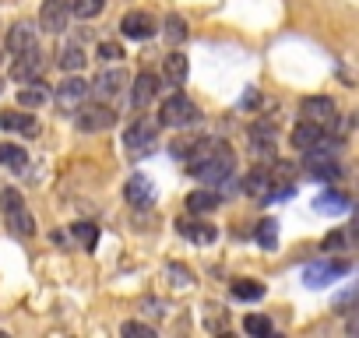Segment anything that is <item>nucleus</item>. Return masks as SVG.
Wrapping results in <instances>:
<instances>
[{
	"mask_svg": "<svg viewBox=\"0 0 359 338\" xmlns=\"http://www.w3.org/2000/svg\"><path fill=\"white\" fill-rule=\"evenodd\" d=\"M180 233H184L191 243H215L219 229L212 222H180Z\"/></svg>",
	"mask_w": 359,
	"mask_h": 338,
	"instance_id": "20",
	"label": "nucleus"
},
{
	"mask_svg": "<svg viewBox=\"0 0 359 338\" xmlns=\"http://www.w3.org/2000/svg\"><path fill=\"white\" fill-rule=\"evenodd\" d=\"M299 113H303V120H317V123H327L331 116H338L331 95H306L299 102Z\"/></svg>",
	"mask_w": 359,
	"mask_h": 338,
	"instance_id": "11",
	"label": "nucleus"
},
{
	"mask_svg": "<svg viewBox=\"0 0 359 338\" xmlns=\"http://www.w3.org/2000/svg\"><path fill=\"white\" fill-rule=\"evenodd\" d=\"M120 32L127 36V39H151L155 36V18L148 15V11H127L123 18H120Z\"/></svg>",
	"mask_w": 359,
	"mask_h": 338,
	"instance_id": "8",
	"label": "nucleus"
},
{
	"mask_svg": "<svg viewBox=\"0 0 359 338\" xmlns=\"http://www.w3.org/2000/svg\"><path fill=\"white\" fill-rule=\"evenodd\" d=\"M348 271V264L345 261H317V264H310L306 271H303V282L306 285H327V282H334L338 275H345Z\"/></svg>",
	"mask_w": 359,
	"mask_h": 338,
	"instance_id": "9",
	"label": "nucleus"
},
{
	"mask_svg": "<svg viewBox=\"0 0 359 338\" xmlns=\"http://www.w3.org/2000/svg\"><path fill=\"white\" fill-rule=\"evenodd\" d=\"M88 95H92V85H88L85 78H67V81L57 85L53 102H57L64 113H78V109L88 102Z\"/></svg>",
	"mask_w": 359,
	"mask_h": 338,
	"instance_id": "4",
	"label": "nucleus"
},
{
	"mask_svg": "<svg viewBox=\"0 0 359 338\" xmlns=\"http://www.w3.org/2000/svg\"><path fill=\"white\" fill-rule=\"evenodd\" d=\"M187 71H191V64H187L184 53H169L162 60V81L165 85H184L187 81Z\"/></svg>",
	"mask_w": 359,
	"mask_h": 338,
	"instance_id": "16",
	"label": "nucleus"
},
{
	"mask_svg": "<svg viewBox=\"0 0 359 338\" xmlns=\"http://www.w3.org/2000/svg\"><path fill=\"white\" fill-rule=\"evenodd\" d=\"M187 173L201 184H229L236 173V155L229 144H215V141H194V148L187 151Z\"/></svg>",
	"mask_w": 359,
	"mask_h": 338,
	"instance_id": "1",
	"label": "nucleus"
},
{
	"mask_svg": "<svg viewBox=\"0 0 359 338\" xmlns=\"http://www.w3.org/2000/svg\"><path fill=\"white\" fill-rule=\"evenodd\" d=\"M67 22H71V4L67 0H43V8H39V25L46 29V32H64L67 29Z\"/></svg>",
	"mask_w": 359,
	"mask_h": 338,
	"instance_id": "6",
	"label": "nucleus"
},
{
	"mask_svg": "<svg viewBox=\"0 0 359 338\" xmlns=\"http://www.w3.org/2000/svg\"><path fill=\"white\" fill-rule=\"evenodd\" d=\"M243 331H247L250 338H268L275 327H271V320H268V317H261V313H250V317L243 320Z\"/></svg>",
	"mask_w": 359,
	"mask_h": 338,
	"instance_id": "30",
	"label": "nucleus"
},
{
	"mask_svg": "<svg viewBox=\"0 0 359 338\" xmlns=\"http://www.w3.org/2000/svg\"><path fill=\"white\" fill-rule=\"evenodd\" d=\"M0 208H4V219H8L15 236H32L36 233V222H32V215H29V208H25V201L15 187L0 191Z\"/></svg>",
	"mask_w": 359,
	"mask_h": 338,
	"instance_id": "2",
	"label": "nucleus"
},
{
	"mask_svg": "<svg viewBox=\"0 0 359 338\" xmlns=\"http://www.w3.org/2000/svg\"><path fill=\"white\" fill-rule=\"evenodd\" d=\"M39 81H29L22 92H18V106H25V109H39L46 99H50V92L46 88H36Z\"/></svg>",
	"mask_w": 359,
	"mask_h": 338,
	"instance_id": "26",
	"label": "nucleus"
},
{
	"mask_svg": "<svg viewBox=\"0 0 359 338\" xmlns=\"http://www.w3.org/2000/svg\"><path fill=\"white\" fill-rule=\"evenodd\" d=\"M0 165L15 169V173H25V165H29V151H25V148H18V144H0Z\"/></svg>",
	"mask_w": 359,
	"mask_h": 338,
	"instance_id": "22",
	"label": "nucleus"
},
{
	"mask_svg": "<svg viewBox=\"0 0 359 338\" xmlns=\"http://www.w3.org/2000/svg\"><path fill=\"white\" fill-rule=\"evenodd\" d=\"M254 240H257L264 250H275V247H278V222H275V219H264V222H257V229H254Z\"/></svg>",
	"mask_w": 359,
	"mask_h": 338,
	"instance_id": "27",
	"label": "nucleus"
},
{
	"mask_svg": "<svg viewBox=\"0 0 359 338\" xmlns=\"http://www.w3.org/2000/svg\"><path fill=\"white\" fill-rule=\"evenodd\" d=\"M8 50H11V53L36 50V25H29V22H18V25L8 32Z\"/></svg>",
	"mask_w": 359,
	"mask_h": 338,
	"instance_id": "17",
	"label": "nucleus"
},
{
	"mask_svg": "<svg viewBox=\"0 0 359 338\" xmlns=\"http://www.w3.org/2000/svg\"><path fill=\"white\" fill-rule=\"evenodd\" d=\"M0 127L15 130V134H25V137L39 134V120L32 113H4V116H0Z\"/></svg>",
	"mask_w": 359,
	"mask_h": 338,
	"instance_id": "18",
	"label": "nucleus"
},
{
	"mask_svg": "<svg viewBox=\"0 0 359 338\" xmlns=\"http://www.w3.org/2000/svg\"><path fill=\"white\" fill-rule=\"evenodd\" d=\"M85 60H88V57H85V46H81V43H67V46L60 50V67H64V71H81Z\"/></svg>",
	"mask_w": 359,
	"mask_h": 338,
	"instance_id": "25",
	"label": "nucleus"
},
{
	"mask_svg": "<svg viewBox=\"0 0 359 338\" xmlns=\"http://www.w3.org/2000/svg\"><path fill=\"white\" fill-rule=\"evenodd\" d=\"M123 85H127V71H123V67H113V71L106 67V71L92 81V95H99V99H113Z\"/></svg>",
	"mask_w": 359,
	"mask_h": 338,
	"instance_id": "13",
	"label": "nucleus"
},
{
	"mask_svg": "<svg viewBox=\"0 0 359 338\" xmlns=\"http://www.w3.org/2000/svg\"><path fill=\"white\" fill-rule=\"evenodd\" d=\"M43 67H46V57L39 53V50H25V53H18V64H15V81H39V74H43Z\"/></svg>",
	"mask_w": 359,
	"mask_h": 338,
	"instance_id": "10",
	"label": "nucleus"
},
{
	"mask_svg": "<svg viewBox=\"0 0 359 338\" xmlns=\"http://www.w3.org/2000/svg\"><path fill=\"white\" fill-rule=\"evenodd\" d=\"M0 88H4V85H0Z\"/></svg>",
	"mask_w": 359,
	"mask_h": 338,
	"instance_id": "36",
	"label": "nucleus"
},
{
	"mask_svg": "<svg viewBox=\"0 0 359 338\" xmlns=\"http://www.w3.org/2000/svg\"><path fill=\"white\" fill-rule=\"evenodd\" d=\"M165 39L176 43V46L187 39V22L180 18V15H165Z\"/></svg>",
	"mask_w": 359,
	"mask_h": 338,
	"instance_id": "31",
	"label": "nucleus"
},
{
	"mask_svg": "<svg viewBox=\"0 0 359 338\" xmlns=\"http://www.w3.org/2000/svg\"><path fill=\"white\" fill-rule=\"evenodd\" d=\"M313 208L324 212V215H341V212L348 208V198L338 194V191H327V194H320V198L313 201Z\"/></svg>",
	"mask_w": 359,
	"mask_h": 338,
	"instance_id": "24",
	"label": "nucleus"
},
{
	"mask_svg": "<svg viewBox=\"0 0 359 338\" xmlns=\"http://www.w3.org/2000/svg\"><path fill=\"white\" fill-rule=\"evenodd\" d=\"M219 205H222V194H215V191H194V194L187 198V208H191V212H205V215L215 212Z\"/></svg>",
	"mask_w": 359,
	"mask_h": 338,
	"instance_id": "23",
	"label": "nucleus"
},
{
	"mask_svg": "<svg viewBox=\"0 0 359 338\" xmlns=\"http://www.w3.org/2000/svg\"><path fill=\"white\" fill-rule=\"evenodd\" d=\"M127 338H155V327H148V324H141V320H123V327H120Z\"/></svg>",
	"mask_w": 359,
	"mask_h": 338,
	"instance_id": "33",
	"label": "nucleus"
},
{
	"mask_svg": "<svg viewBox=\"0 0 359 338\" xmlns=\"http://www.w3.org/2000/svg\"><path fill=\"white\" fill-rule=\"evenodd\" d=\"M198 116H201V109L184 92L169 95L162 102V109H158V123H165V127H187V123H198Z\"/></svg>",
	"mask_w": 359,
	"mask_h": 338,
	"instance_id": "3",
	"label": "nucleus"
},
{
	"mask_svg": "<svg viewBox=\"0 0 359 338\" xmlns=\"http://www.w3.org/2000/svg\"><path fill=\"white\" fill-rule=\"evenodd\" d=\"M155 130H158V127H155L151 120H144V116H141L137 123H130V127H127V134H123V148H127V151H144V148H151Z\"/></svg>",
	"mask_w": 359,
	"mask_h": 338,
	"instance_id": "12",
	"label": "nucleus"
},
{
	"mask_svg": "<svg viewBox=\"0 0 359 338\" xmlns=\"http://www.w3.org/2000/svg\"><path fill=\"white\" fill-rule=\"evenodd\" d=\"M71 4V18H95V15H102V8H106V0H67Z\"/></svg>",
	"mask_w": 359,
	"mask_h": 338,
	"instance_id": "28",
	"label": "nucleus"
},
{
	"mask_svg": "<svg viewBox=\"0 0 359 338\" xmlns=\"http://www.w3.org/2000/svg\"><path fill=\"white\" fill-rule=\"evenodd\" d=\"M123 198H127V205H134V208H151V205H155V198H158V191H155V184H151L144 173H137V177H130V180H127Z\"/></svg>",
	"mask_w": 359,
	"mask_h": 338,
	"instance_id": "7",
	"label": "nucleus"
},
{
	"mask_svg": "<svg viewBox=\"0 0 359 338\" xmlns=\"http://www.w3.org/2000/svg\"><path fill=\"white\" fill-rule=\"evenodd\" d=\"M250 141H254V151L257 155H268L271 148H275V141H278V130H275V123H254L250 127Z\"/></svg>",
	"mask_w": 359,
	"mask_h": 338,
	"instance_id": "19",
	"label": "nucleus"
},
{
	"mask_svg": "<svg viewBox=\"0 0 359 338\" xmlns=\"http://www.w3.org/2000/svg\"><path fill=\"white\" fill-rule=\"evenodd\" d=\"M324 134H327V130H324L317 120H303V123L292 130V148H296V151H310V148H317V144L324 141Z\"/></svg>",
	"mask_w": 359,
	"mask_h": 338,
	"instance_id": "15",
	"label": "nucleus"
},
{
	"mask_svg": "<svg viewBox=\"0 0 359 338\" xmlns=\"http://www.w3.org/2000/svg\"><path fill=\"white\" fill-rule=\"evenodd\" d=\"M271 184H275V180H271V173H264V169H254V173L247 177V184H243V187H247V194H250V198H257V201L264 205V201H268Z\"/></svg>",
	"mask_w": 359,
	"mask_h": 338,
	"instance_id": "21",
	"label": "nucleus"
},
{
	"mask_svg": "<svg viewBox=\"0 0 359 338\" xmlns=\"http://www.w3.org/2000/svg\"><path fill=\"white\" fill-rule=\"evenodd\" d=\"M233 296L250 303V299H261V296H264V285L254 282V278H236V282H233Z\"/></svg>",
	"mask_w": 359,
	"mask_h": 338,
	"instance_id": "29",
	"label": "nucleus"
},
{
	"mask_svg": "<svg viewBox=\"0 0 359 338\" xmlns=\"http://www.w3.org/2000/svg\"><path fill=\"white\" fill-rule=\"evenodd\" d=\"M348 334H359V310H352V317H348Z\"/></svg>",
	"mask_w": 359,
	"mask_h": 338,
	"instance_id": "35",
	"label": "nucleus"
},
{
	"mask_svg": "<svg viewBox=\"0 0 359 338\" xmlns=\"http://www.w3.org/2000/svg\"><path fill=\"white\" fill-rule=\"evenodd\" d=\"M74 123H78V130H85V134H99V130H109V127L116 123V113H113L109 106H81L78 116H74Z\"/></svg>",
	"mask_w": 359,
	"mask_h": 338,
	"instance_id": "5",
	"label": "nucleus"
},
{
	"mask_svg": "<svg viewBox=\"0 0 359 338\" xmlns=\"http://www.w3.org/2000/svg\"><path fill=\"white\" fill-rule=\"evenodd\" d=\"M155 95H158V78H155V74H148V71H144V74H137V78H134V85H130V106H134V109H144Z\"/></svg>",
	"mask_w": 359,
	"mask_h": 338,
	"instance_id": "14",
	"label": "nucleus"
},
{
	"mask_svg": "<svg viewBox=\"0 0 359 338\" xmlns=\"http://www.w3.org/2000/svg\"><path fill=\"white\" fill-rule=\"evenodd\" d=\"M74 236H78V243H85V250H95V243H99V229L92 222H78Z\"/></svg>",
	"mask_w": 359,
	"mask_h": 338,
	"instance_id": "32",
	"label": "nucleus"
},
{
	"mask_svg": "<svg viewBox=\"0 0 359 338\" xmlns=\"http://www.w3.org/2000/svg\"><path fill=\"white\" fill-rule=\"evenodd\" d=\"M120 57H123V46L120 43H99V60L109 64V60H120Z\"/></svg>",
	"mask_w": 359,
	"mask_h": 338,
	"instance_id": "34",
	"label": "nucleus"
}]
</instances>
